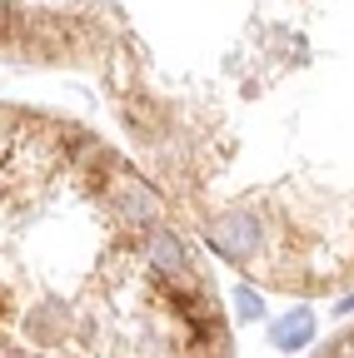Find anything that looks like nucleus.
Instances as JSON below:
<instances>
[{"mask_svg":"<svg viewBox=\"0 0 354 358\" xmlns=\"http://www.w3.org/2000/svg\"><path fill=\"white\" fill-rule=\"evenodd\" d=\"M320 358H354V329H349V334H344V338H339L334 348H325Z\"/></svg>","mask_w":354,"mask_h":358,"instance_id":"1","label":"nucleus"}]
</instances>
